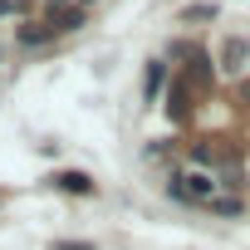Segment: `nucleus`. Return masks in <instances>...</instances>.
I'll use <instances>...</instances> for the list:
<instances>
[{"instance_id":"nucleus-1","label":"nucleus","mask_w":250,"mask_h":250,"mask_svg":"<svg viewBox=\"0 0 250 250\" xmlns=\"http://www.w3.org/2000/svg\"><path fill=\"white\" fill-rule=\"evenodd\" d=\"M167 191L177 196V201H216V177L211 172H182V177H172L167 182Z\"/></svg>"},{"instance_id":"nucleus-2","label":"nucleus","mask_w":250,"mask_h":250,"mask_svg":"<svg viewBox=\"0 0 250 250\" xmlns=\"http://www.w3.org/2000/svg\"><path fill=\"white\" fill-rule=\"evenodd\" d=\"M167 113L182 123V118H191V88L182 83V79H172V88H167Z\"/></svg>"},{"instance_id":"nucleus-3","label":"nucleus","mask_w":250,"mask_h":250,"mask_svg":"<svg viewBox=\"0 0 250 250\" xmlns=\"http://www.w3.org/2000/svg\"><path fill=\"white\" fill-rule=\"evenodd\" d=\"M15 40H20L25 49H35V44H44V40H54V30H49V20H25V25L15 30Z\"/></svg>"},{"instance_id":"nucleus-4","label":"nucleus","mask_w":250,"mask_h":250,"mask_svg":"<svg viewBox=\"0 0 250 250\" xmlns=\"http://www.w3.org/2000/svg\"><path fill=\"white\" fill-rule=\"evenodd\" d=\"M245 54H250V44H245V40H226V44H221V69H226V74L245 69Z\"/></svg>"},{"instance_id":"nucleus-5","label":"nucleus","mask_w":250,"mask_h":250,"mask_svg":"<svg viewBox=\"0 0 250 250\" xmlns=\"http://www.w3.org/2000/svg\"><path fill=\"white\" fill-rule=\"evenodd\" d=\"M49 182H54L59 191H69V196H88V191H93V182H88L83 172H54Z\"/></svg>"},{"instance_id":"nucleus-6","label":"nucleus","mask_w":250,"mask_h":250,"mask_svg":"<svg viewBox=\"0 0 250 250\" xmlns=\"http://www.w3.org/2000/svg\"><path fill=\"white\" fill-rule=\"evenodd\" d=\"M162 79H167V64H162V59H152V64H147V98H157V93H162Z\"/></svg>"},{"instance_id":"nucleus-7","label":"nucleus","mask_w":250,"mask_h":250,"mask_svg":"<svg viewBox=\"0 0 250 250\" xmlns=\"http://www.w3.org/2000/svg\"><path fill=\"white\" fill-rule=\"evenodd\" d=\"M182 20H216V5H211V0H201V5H187Z\"/></svg>"},{"instance_id":"nucleus-8","label":"nucleus","mask_w":250,"mask_h":250,"mask_svg":"<svg viewBox=\"0 0 250 250\" xmlns=\"http://www.w3.org/2000/svg\"><path fill=\"white\" fill-rule=\"evenodd\" d=\"M211 211H216V216H235L240 206H235V201H221V196H216V201H211Z\"/></svg>"},{"instance_id":"nucleus-9","label":"nucleus","mask_w":250,"mask_h":250,"mask_svg":"<svg viewBox=\"0 0 250 250\" xmlns=\"http://www.w3.org/2000/svg\"><path fill=\"white\" fill-rule=\"evenodd\" d=\"M54 250H93V245H88V240H59Z\"/></svg>"},{"instance_id":"nucleus-10","label":"nucleus","mask_w":250,"mask_h":250,"mask_svg":"<svg viewBox=\"0 0 250 250\" xmlns=\"http://www.w3.org/2000/svg\"><path fill=\"white\" fill-rule=\"evenodd\" d=\"M240 98H245V103H250V83H240Z\"/></svg>"},{"instance_id":"nucleus-11","label":"nucleus","mask_w":250,"mask_h":250,"mask_svg":"<svg viewBox=\"0 0 250 250\" xmlns=\"http://www.w3.org/2000/svg\"><path fill=\"white\" fill-rule=\"evenodd\" d=\"M79 5H83V10H88V5H93V0H79Z\"/></svg>"}]
</instances>
